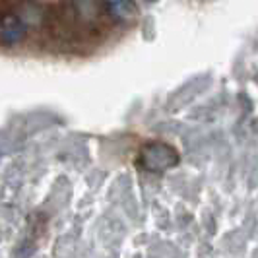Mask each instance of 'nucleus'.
I'll list each match as a JSON object with an SVG mask.
<instances>
[{
	"instance_id": "3",
	"label": "nucleus",
	"mask_w": 258,
	"mask_h": 258,
	"mask_svg": "<svg viewBox=\"0 0 258 258\" xmlns=\"http://www.w3.org/2000/svg\"><path fill=\"white\" fill-rule=\"evenodd\" d=\"M152 2H154V0H152Z\"/></svg>"
},
{
	"instance_id": "2",
	"label": "nucleus",
	"mask_w": 258,
	"mask_h": 258,
	"mask_svg": "<svg viewBox=\"0 0 258 258\" xmlns=\"http://www.w3.org/2000/svg\"><path fill=\"white\" fill-rule=\"evenodd\" d=\"M2 41L4 43H8V45H14V43H18L20 39L24 37V24L18 20V18H14V16H8V18H4V22H2Z\"/></svg>"
},
{
	"instance_id": "1",
	"label": "nucleus",
	"mask_w": 258,
	"mask_h": 258,
	"mask_svg": "<svg viewBox=\"0 0 258 258\" xmlns=\"http://www.w3.org/2000/svg\"><path fill=\"white\" fill-rule=\"evenodd\" d=\"M179 155L173 148H169L167 144H148L144 148L142 155H140V161L144 163V167L150 169V171H163L167 167H173L177 163Z\"/></svg>"
}]
</instances>
